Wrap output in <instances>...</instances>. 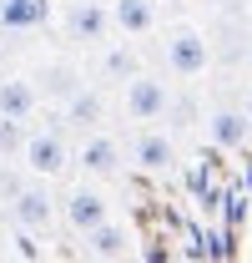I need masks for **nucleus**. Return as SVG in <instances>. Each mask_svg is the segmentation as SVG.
I'll use <instances>...</instances> for the list:
<instances>
[{"mask_svg":"<svg viewBox=\"0 0 252 263\" xmlns=\"http://www.w3.org/2000/svg\"><path fill=\"white\" fill-rule=\"evenodd\" d=\"M212 61V51H207V35L197 31V26H177V31L166 35V66L177 71V76H202Z\"/></svg>","mask_w":252,"mask_h":263,"instance_id":"f257e3e1","label":"nucleus"},{"mask_svg":"<svg viewBox=\"0 0 252 263\" xmlns=\"http://www.w3.org/2000/svg\"><path fill=\"white\" fill-rule=\"evenodd\" d=\"M106 35H111V5H101V0H71V10H66V41L101 46Z\"/></svg>","mask_w":252,"mask_h":263,"instance_id":"f03ea898","label":"nucleus"},{"mask_svg":"<svg viewBox=\"0 0 252 263\" xmlns=\"http://www.w3.org/2000/svg\"><path fill=\"white\" fill-rule=\"evenodd\" d=\"M166 106H172L166 81H157V76H141V71L126 81V111H131L136 122H161V117H166Z\"/></svg>","mask_w":252,"mask_h":263,"instance_id":"7ed1b4c3","label":"nucleus"},{"mask_svg":"<svg viewBox=\"0 0 252 263\" xmlns=\"http://www.w3.org/2000/svg\"><path fill=\"white\" fill-rule=\"evenodd\" d=\"M66 162H71V152H66L61 132H35V137H26V167H31L35 177H61Z\"/></svg>","mask_w":252,"mask_h":263,"instance_id":"20e7f679","label":"nucleus"},{"mask_svg":"<svg viewBox=\"0 0 252 263\" xmlns=\"http://www.w3.org/2000/svg\"><path fill=\"white\" fill-rule=\"evenodd\" d=\"M111 218V202L96 193V187H71V197H66V223L76 233H91V228H101Z\"/></svg>","mask_w":252,"mask_h":263,"instance_id":"39448f33","label":"nucleus"},{"mask_svg":"<svg viewBox=\"0 0 252 263\" xmlns=\"http://www.w3.org/2000/svg\"><path fill=\"white\" fill-rule=\"evenodd\" d=\"M35 106H40V91H35L31 76H5V81H0V117H10V122H31Z\"/></svg>","mask_w":252,"mask_h":263,"instance_id":"423d86ee","label":"nucleus"},{"mask_svg":"<svg viewBox=\"0 0 252 263\" xmlns=\"http://www.w3.org/2000/svg\"><path fill=\"white\" fill-rule=\"evenodd\" d=\"M51 213H56V208H51V193H46V187H15V193H10V218H15L20 228H31V233L46 228Z\"/></svg>","mask_w":252,"mask_h":263,"instance_id":"0eeeda50","label":"nucleus"},{"mask_svg":"<svg viewBox=\"0 0 252 263\" xmlns=\"http://www.w3.org/2000/svg\"><path fill=\"white\" fill-rule=\"evenodd\" d=\"M51 21V0H0V31H40Z\"/></svg>","mask_w":252,"mask_h":263,"instance_id":"6e6552de","label":"nucleus"},{"mask_svg":"<svg viewBox=\"0 0 252 263\" xmlns=\"http://www.w3.org/2000/svg\"><path fill=\"white\" fill-rule=\"evenodd\" d=\"M207 137H212V147H222V152L247 147V137H252L247 111H212V117H207Z\"/></svg>","mask_w":252,"mask_h":263,"instance_id":"1a4fd4ad","label":"nucleus"},{"mask_svg":"<svg viewBox=\"0 0 252 263\" xmlns=\"http://www.w3.org/2000/svg\"><path fill=\"white\" fill-rule=\"evenodd\" d=\"M76 162L86 167L91 177H116L121 172V147H116V137H86V147L76 152Z\"/></svg>","mask_w":252,"mask_h":263,"instance_id":"9d476101","label":"nucleus"},{"mask_svg":"<svg viewBox=\"0 0 252 263\" xmlns=\"http://www.w3.org/2000/svg\"><path fill=\"white\" fill-rule=\"evenodd\" d=\"M111 26L121 35H146L157 26V0H111Z\"/></svg>","mask_w":252,"mask_h":263,"instance_id":"9b49d317","label":"nucleus"},{"mask_svg":"<svg viewBox=\"0 0 252 263\" xmlns=\"http://www.w3.org/2000/svg\"><path fill=\"white\" fill-rule=\"evenodd\" d=\"M131 157L141 172H166V167L177 162V147H172V137L166 132H141L136 137V147H131Z\"/></svg>","mask_w":252,"mask_h":263,"instance_id":"f8f14e48","label":"nucleus"},{"mask_svg":"<svg viewBox=\"0 0 252 263\" xmlns=\"http://www.w3.org/2000/svg\"><path fill=\"white\" fill-rule=\"evenodd\" d=\"M126 243H131L126 228H121V223H111V218H106L101 228L86 233V248H91V258H101V263H121L126 258Z\"/></svg>","mask_w":252,"mask_h":263,"instance_id":"ddd939ff","label":"nucleus"},{"mask_svg":"<svg viewBox=\"0 0 252 263\" xmlns=\"http://www.w3.org/2000/svg\"><path fill=\"white\" fill-rule=\"evenodd\" d=\"M66 122H71V127H91V122H101V97H96V91H71V101H66Z\"/></svg>","mask_w":252,"mask_h":263,"instance_id":"4468645a","label":"nucleus"},{"mask_svg":"<svg viewBox=\"0 0 252 263\" xmlns=\"http://www.w3.org/2000/svg\"><path fill=\"white\" fill-rule=\"evenodd\" d=\"M247 202H252V197L242 193V187H227V193L217 197V208H222V223H227L232 233H237L242 223H247Z\"/></svg>","mask_w":252,"mask_h":263,"instance_id":"2eb2a0df","label":"nucleus"},{"mask_svg":"<svg viewBox=\"0 0 252 263\" xmlns=\"http://www.w3.org/2000/svg\"><path fill=\"white\" fill-rule=\"evenodd\" d=\"M202 243H207V258L222 263L227 253H232V228H227V223H222V228H207V233H202Z\"/></svg>","mask_w":252,"mask_h":263,"instance_id":"dca6fc26","label":"nucleus"},{"mask_svg":"<svg viewBox=\"0 0 252 263\" xmlns=\"http://www.w3.org/2000/svg\"><path fill=\"white\" fill-rule=\"evenodd\" d=\"M0 152L5 157L26 152V132H20V122H10V117H0Z\"/></svg>","mask_w":252,"mask_h":263,"instance_id":"f3484780","label":"nucleus"},{"mask_svg":"<svg viewBox=\"0 0 252 263\" xmlns=\"http://www.w3.org/2000/svg\"><path fill=\"white\" fill-rule=\"evenodd\" d=\"M106 71H111V76H126V81L136 76V71H131V56H126V51H111V56H106Z\"/></svg>","mask_w":252,"mask_h":263,"instance_id":"a211bd4d","label":"nucleus"},{"mask_svg":"<svg viewBox=\"0 0 252 263\" xmlns=\"http://www.w3.org/2000/svg\"><path fill=\"white\" fill-rule=\"evenodd\" d=\"M242 111H247V122H252V91H247V106H242Z\"/></svg>","mask_w":252,"mask_h":263,"instance_id":"6ab92c4d","label":"nucleus"},{"mask_svg":"<svg viewBox=\"0 0 252 263\" xmlns=\"http://www.w3.org/2000/svg\"><path fill=\"white\" fill-rule=\"evenodd\" d=\"M172 5H177V0H172Z\"/></svg>","mask_w":252,"mask_h":263,"instance_id":"aec40b11","label":"nucleus"}]
</instances>
